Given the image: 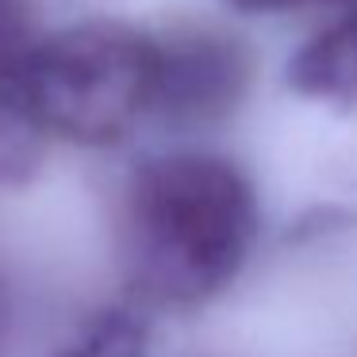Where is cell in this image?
<instances>
[{
    "label": "cell",
    "instance_id": "cell-1",
    "mask_svg": "<svg viewBox=\"0 0 357 357\" xmlns=\"http://www.w3.org/2000/svg\"><path fill=\"white\" fill-rule=\"evenodd\" d=\"M257 238V188L223 154H154L119 188L116 261L142 307H208L246 273Z\"/></svg>",
    "mask_w": 357,
    "mask_h": 357
},
{
    "label": "cell",
    "instance_id": "cell-2",
    "mask_svg": "<svg viewBox=\"0 0 357 357\" xmlns=\"http://www.w3.org/2000/svg\"><path fill=\"white\" fill-rule=\"evenodd\" d=\"M12 77L47 139L112 146L150 116L154 35L108 20L77 24L31 43Z\"/></svg>",
    "mask_w": 357,
    "mask_h": 357
},
{
    "label": "cell",
    "instance_id": "cell-3",
    "mask_svg": "<svg viewBox=\"0 0 357 357\" xmlns=\"http://www.w3.org/2000/svg\"><path fill=\"white\" fill-rule=\"evenodd\" d=\"M254 81L250 47L211 24H177L154 35L150 116L177 131H208L242 108Z\"/></svg>",
    "mask_w": 357,
    "mask_h": 357
},
{
    "label": "cell",
    "instance_id": "cell-4",
    "mask_svg": "<svg viewBox=\"0 0 357 357\" xmlns=\"http://www.w3.org/2000/svg\"><path fill=\"white\" fill-rule=\"evenodd\" d=\"M288 89L331 108H357V0L292 54Z\"/></svg>",
    "mask_w": 357,
    "mask_h": 357
},
{
    "label": "cell",
    "instance_id": "cell-5",
    "mask_svg": "<svg viewBox=\"0 0 357 357\" xmlns=\"http://www.w3.org/2000/svg\"><path fill=\"white\" fill-rule=\"evenodd\" d=\"M12 66L0 70V192L24 188L27 181L39 173L47 142H50L47 131L39 127V119L31 116V108H27L24 96H20Z\"/></svg>",
    "mask_w": 357,
    "mask_h": 357
},
{
    "label": "cell",
    "instance_id": "cell-6",
    "mask_svg": "<svg viewBox=\"0 0 357 357\" xmlns=\"http://www.w3.org/2000/svg\"><path fill=\"white\" fill-rule=\"evenodd\" d=\"M58 357H150V326L131 307H104Z\"/></svg>",
    "mask_w": 357,
    "mask_h": 357
},
{
    "label": "cell",
    "instance_id": "cell-7",
    "mask_svg": "<svg viewBox=\"0 0 357 357\" xmlns=\"http://www.w3.org/2000/svg\"><path fill=\"white\" fill-rule=\"evenodd\" d=\"M227 4L246 16H277V12H300L319 8V4H354V0H227Z\"/></svg>",
    "mask_w": 357,
    "mask_h": 357
},
{
    "label": "cell",
    "instance_id": "cell-8",
    "mask_svg": "<svg viewBox=\"0 0 357 357\" xmlns=\"http://www.w3.org/2000/svg\"><path fill=\"white\" fill-rule=\"evenodd\" d=\"M8 342H12V292L4 284V277H0V357H4Z\"/></svg>",
    "mask_w": 357,
    "mask_h": 357
}]
</instances>
